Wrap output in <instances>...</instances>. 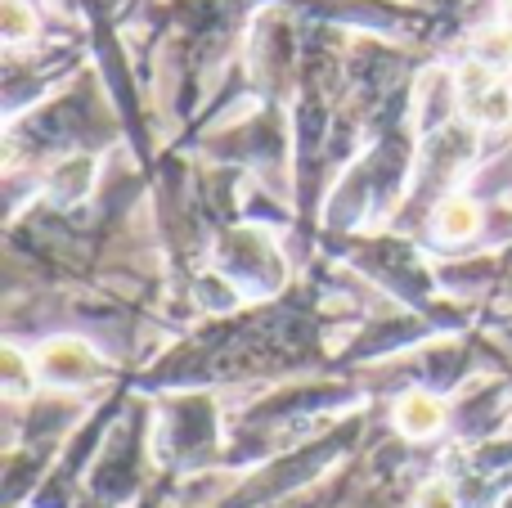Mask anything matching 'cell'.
Wrapping results in <instances>:
<instances>
[{
    "label": "cell",
    "mask_w": 512,
    "mask_h": 508,
    "mask_svg": "<svg viewBox=\"0 0 512 508\" xmlns=\"http://www.w3.org/2000/svg\"><path fill=\"white\" fill-rule=\"evenodd\" d=\"M468 113L477 122H508L512 117V95L499 86H486V90H472L468 95Z\"/></svg>",
    "instance_id": "obj_3"
},
{
    "label": "cell",
    "mask_w": 512,
    "mask_h": 508,
    "mask_svg": "<svg viewBox=\"0 0 512 508\" xmlns=\"http://www.w3.org/2000/svg\"><path fill=\"white\" fill-rule=\"evenodd\" d=\"M441 401H432L427 392H409L405 401L396 405V423L405 437H432L436 428H441Z\"/></svg>",
    "instance_id": "obj_1"
},
{
    "label": "cell",
    "mask_w": 512,
    "mask_h": 508,
    "mask_svg": "<svg viewBox=\"0 0 512 508\" xmlns=\"http://www.w3.org/2000/svg\"><path fill=\"white\" fill-rule=\"evenodd\" d=\"M418 508H459V504H454V495L445 491V486H427L423 500H418Z\"/></svg>",
    "instance_id": "obj_4"
},
{
    "label": "cell",
    "mask_w": 512,
    "mask_h": 508,
    "mask_svg": "<svg viewBox=\"0 0 512 508\" xmlns=\"http://www.w3.org/2000/svg\"><path fill=\"white\" fill-rule=\"evenodd\" d=\"M481 230V212H477V203H468V198H454V203H445L441 207V216H436V234L441 239H468V234H477Z\"/></svg>",
    "instance_id": "obj_2"
}]
</instances>
